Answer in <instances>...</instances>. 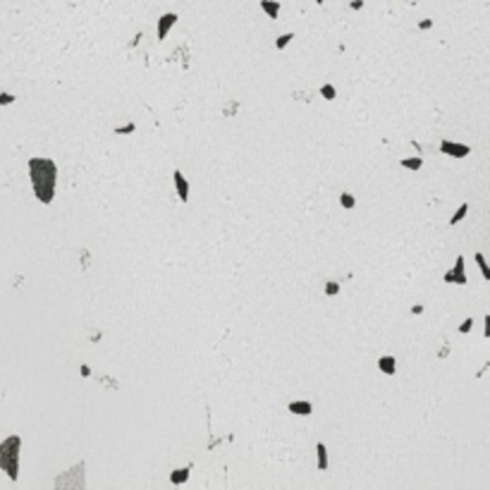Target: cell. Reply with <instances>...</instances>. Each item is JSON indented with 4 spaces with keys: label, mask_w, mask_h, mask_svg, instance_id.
I'll list each match as a JSON object with an SVG mask.
<instances>
[{
    "label": "cell",
    "mask_w": 490,
    "mask_h": 490,
    "mask_svg": "<svg viewBox=\"0 0 490 490\" xmlns=\"http://www.w3.org/2000/svg\"><path fill=\"white\" fill-rule=\"evenodd\" d=\"M466 213H469V203H462L459 208L452 213V218H450V225H457V223H462L466 218Z\"/></svg>",
    "instance_id": "14"
},
{
    "label": "cell",
    "mask_w": 490,
    "mask_h": 490,
    "mask_svg": "<svg viewBox=\"0 0 490 490\" xmlns=\"http://www.w3.org/2000/svg\"><path fill=\"white\" fill-rule=\"evenodd\" d=\"M349 8H352V10H361L363 8V0H352V3H349Z\"/></svg>",
    "instance_id": "25"
},
{
    "label": "cell",
    "mask_w": 490,
    "mask_h": 490,
    "mask_svg": "<svg viewBox=\"0 0 490 490\" xmlns=\"http://www.w3.org/2000/svg\"><path fill=\"white\" fill-rule=\"evenodd\" d=\"M15 96H10V93H0V105H5V103H12Z\"/></svg>",
    "instance_id": "22"
},
{
    "label": "cell",
    "mask_w": 490,
    "mask_h": 490,
    "mask_svg": "<svg viewBox=\"0 0 490 490\" xmlns=\"http://www.w3.org/2000/svg\"><path fill=\"white\" fill-rule=\"evenodd\" d=\"M31 191L43 206H50L55 201V187H58V163L45 155H34L27 163Z\"/></svg>",
    "instance_id": "1"
},
{
    "label": "cell",
    "mask_w": 490,
    "mask_h": 490,
    "mask_svg": "<svg viewBox=\"0 0 490 490\" xmlns=\"http://www.w3.org/2000/svg\"><path fill=\"white\" fill-rule=\"evenodd\" d=\"M430 27H433L430 19H421V22H418V29H430Z\"/></svg>",
    "instance_id": "24"
},
{
    "label": "cell",
    "mask_w": 490,
    "mask_h": 490,
    "mask_svg": "<svg viewBox=\"0 0 490 490\" xmlns=\"http://www.w3.org/2000/svg\"><path fill=\"white\" fill-rule=\"evenodd\" d=\"M19 450H22L19 435H8L0 443V471H5L10 481L19 478Z\"/></svg>",
    "instance_id": "2"
},
{
    "label": "cell",
    "mask_w": 490,
    "mask_h": 490,
    "mask_svg": "<svg viewBox=\"0 0 490 490\" xmlns=\"http://www.w3.org/2000/svg\"><path fill=\"white\" fill-rule=\"evenodd\" d=\"M483 335H485V337H490V316H485V318H483Z\"/></svg>",
    "instance_id": "21"
},
{
    "label": "cell",
    "mask_w": 490,
    "mask_h": 490,
    "mask_svg": "<svg viewBox=\"0 0 490 490\" xmlns=\"http://www.w3.org/2000/svg\"><path fill=\"white\" fill-rule=\"evenodd\" d=\"M125 132H127V134H129V132H134V125H127V127H118V129H115V134H125Z\"/></svg>",
    "instance_id": "23"
},
{
    "label": "cell",
    "mask_w": 490,
    "mask_h": 490,
    "mask_svg": "<svg viewBox=\"0 0 490 490\" xmlns=\"http://www.w3.org/2000/svg\"><path fill=\"white\" fill-rule=\"evenodd\" d=\"M316 452H318V469H320V471H325V469H328V447L323 445V443H318Z\"/></svg>",
    "instance_id": "13"
},
{
    "label": "cell",
    "mask_w": 490,
    "mask_h": 490,
    "mask_svg": "<svg viewBox=\"0 0 490 490\" xmlns=\"http://www.w3.org/2000/svg\"><path fill=\"white\" fill-rule=\"evenodd\" d=\"M316 3H318V5H323V0H316Z\"/></svg>",
    "instance_id": "26"
},
{
    "label": "cell",
    "mask_w": 490,
    "mask_h": 490,
    "mask_svg": "<svg viewBox=\"0 0 490 490\" xmlns=\"http://www.w3.org/2000/svg\"><path fill=\"white\" fill-rule=\"evenodd\" d=\"M471 330H473V318H466V320H462V323H459V333H462V335L471 333Z\"/></svg>",
    "instance_id": "20"
},
{
    "label": "cell",
    "mask_w": 490,
    "mask_h": 490,
    "mask_svg": "<svg viewBox=\"0 0 490 490\" xmlns=\"http://www.w3.org/2000/svg\"><path fill=\"white\" fill-rule=\"evenodd\" d=\"M290 414H297V416H311L313 414V404L306 400H294L290 402Z\"/></svg>",
    "instance_id": "8"
},
{
    "label": "cell",
    "mask_w": 490,
    "mask_h": 490,
    "mask_svg": "<svg viewBox=\"0 0 490 490\" xmlns=\"http://www.w3.org/2000/svg\"><path fill=\"white\" fill-rule=\"evenodd\" d=\"M177 19H180L177 17V12H163V15L158 17V29H155V31H158V41H165V38H168V34H170L173 27L177 24Z\"/></svg>",
    "instance_id": "6"
},
{
    "label": "cell",
    "mask_w": 490,
    "mask_h": 490,
    "mask_svg": "<svg viewBox=\"0 0 490 490\" xmlns=\"http://www.w3.org/2000/svg\"><path fill=\"white\" fill-rule=\"evenodd\" d=\"M261 10H263L270 19L280 17V3H278V0H261Z\"/></svg>",
    "instance_id": "10"
},
{
    "label": "cell",
    "mask_w": 490,
    "mask_h": 490,
    "mask_svg": "<svg viewBox=\"0 0 490 490\" xmlns=\"http://www.w3.org/2000/svg\"><path fill=\"white\" fill-rule=\"evenodd\" d=\"M292 41H294V34H292V31H287V34H282V36L275 38V48H278V50H285V48H287Z\"/></svg>",
    "instance_id": "15"
},
{
    "label": "cell",
    "mask_w": 490,
    "mask_h": 490,
    "mask_svg": "<svg viewBox=\"0 0 490 490\" xmlns=\"http://www.w3.org/2000/svg\"><path fill=\"white\" fill-rule=\"evenodd\" d=\"M473 261L478 263V268H481V275H483V278H485V280H490V268H488V263H485V256H483L481 251H478V254L473 256Z\"/></svg>",
    "instance_id": "16"
},
{
    "label": "cell",
    "mask_w": 490,
    "mask_h": 490,
    "mask_svg": "<svg viewBox=\"0 0 490 490\" xmlns=\"http://www.w3.org/2000/svg\"><path fill=\"white\" fill-rule=\"evenodd\" d=\"M320 96H323L325 100H335L337 98V89L333 86V84H323V86H320Z\"/></svg>",
    "instance_id": "17"
},
{
    "label": "cell",
    "mask_w": 490,
    "mask_h": 490,
    "mask_svg": "<svg viewBox=\"0 0 490 490\" xmlns=\"http://www.w3.org/2000/svg\"><path fill=\"white\" fill-rule=\"evenodd\" d=\"M464 261H466L464 256H457L454 268H450V270L445 273V278H443V280L450 282V285H452V282H454V285H466L469 278H466V263H464Z\"/></svg>",
    "instance_id": "4"
},
{
    "label": "cell",
    "mask_w": 490,
    "mask_h": 490,
    "mask_svg": "<svg viewBox=\"0 0 490 490\" xmlns=\"http://www.w3.org/2000/svg\"><path fill=\"white\" fill-rule=\"evenodd\" d=\"M323 292H325L328 297H335V294H340V282H337V280H328L325 287H323Z\"/></svg>",
    "instance_id": "19"
},
{
    "label": "cell",
    "mask_w": 490,
    "mask_h": 490,
    "mask_svg": "<svg viewBox=\"0 0 490 490\" xmlns=\"http://www.w3.org/2000/svg\"><path fill=\"white\" fill-rule=\"evenodd\" d=\"M378 371L385 373V375H395V371H397L395 356H380V359H378Z\"/></svg>",
    "instance_id": "9"
},
{
    "label": "cell",
    "mask_w": 490,
    "mask_h": 490,
    "mask_svg": "<svg viewBox=\"0 0 490 490\" xmlns=\"http://www.w3.org/2000/svg\"><path fill=\"white\" fill-rule=\"evenodd\" d=\"M173 180H175V189H177L180 201H182V203H187V201H189V182H187V177H184L180 170H175Z\"/></svg>",
    "instance_id": "7"
},
{
    "label": "cell",
    "mask_w": 490,
    "mask_h": 490,
    "mask_svg": "<svg viewBox=\"0 0 490 490\" xmlns=\"http://www.w3.org/2000/svg\"><path fill=\"white\" fill-rule=\"evenodd\" d=\"M440 151L445 155H452V158H466L471 153V146L459 144V141H450V139H443L440 141Z\"/></svg>",
    "instance_id": "5"
},
{
    "label": "cell",
    "mask_w": 490,
    "mask_h": 490,
    "mask_svg": "<svg viewBox=\"0 0 490 490\" xmlns=\"http://www.w3.org/2000/svg\"><path fill=\"white\" fill-rule=\"evenodd\" d=\"M63 481H67L70 488H84V462H79L74 469H70V471H65L63 476L55 481V488H58Z\"/></svg>",
    "instance_id": "3"
},
{
    "label": "cell",
    "mask_w": 490,
    "mask_h": 490,
    "mask_svg": "<svg viewBox=\"0 0 490 490\" xmlns=\"http://www.w3.org/2000/svg\"><path fill=\"white\" fill-rule=\"evenodd\" d=\"M400 165H402V168H407V170H421V168H423V158H421V155H414V158H402Z\"/></svg>",
    "instance_id": "11"
},
{
    "label": "cell",
    "mask_w": 490,
    "mask_h": 490,
    "mask_svg": "<svg viewBox=\"0 0 490 490\" xmlns=\"http://www.w3.org/2000/svg\"><path fill=\"white\" fill-rule=\"evenodd\" d=\"M187 478H189V469H175L170 473V483L173 485H182V483H187Z\"/></svg>",
    "instance_id": "12"
},
{
    "label": "cell",
    "mask_w": 490,
    "mask_h": 490,
    "mask_svg": "<svg viewBox=\"0 0 490 490\" xmlns=\"http://www.w3.org/2000/svg\"><path fill=\"white\" fill-rule=\"evenodd\" d=\"M340 203H342V208H347V210H352L356 206V199L349 194V191H345V194H340Z\"/></svg>",
    "instance_id": "18"
}]
</instances>
